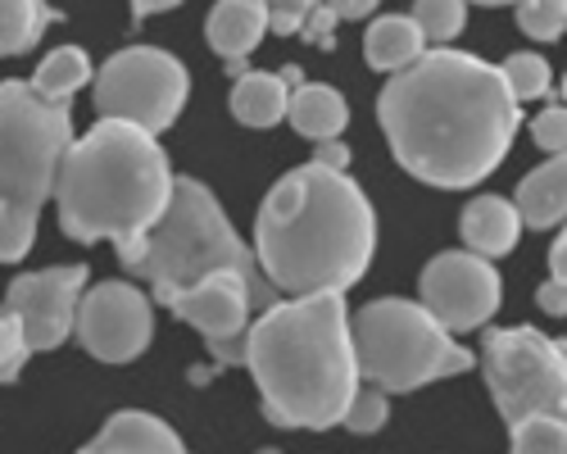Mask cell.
I'll return each instance as SVG.
<instances>
[{"label": "cell", "mask_w": 567, "mask_h": 454, "mask_svg": "<svg viewBox=\"0 0 567 454\" xmlns=\"http://www.w3.org/2000/svg\"><path fill=\"white\" fill-rule=\"evenodd\" d=\"M241 363L255 373L264 419L305 432L337 427L354 386L363 382L346 291H305L264 305V313L246 328Z\"/></svg>", "instance_id": "obj_3"}, {"label": "cell", "mask_w": 567, "mask_h": 454, "mask_svg": "<svg viewBox=\"0 0 567 454\" xmlns=\"http://www.w3.org/2000/svg\"><path fill=\"white\" fill-rule=\"evenodd\" d=\"M73 337L101 363H132L146 354L155 337V305L132 282H101L91 291L82 287L78 313H73Z\"/></svg>", "instance_id": "obj_10"}, {"label": "cell", "mask_w": 567, "mask_h": 454, "mask_svg": "<svg viewBox=\"0 0 567 454\" xmlns=\"http://www.w3.org/2000/svg\"><path fill=\"white\" fill-rule=\"evenodd\" d=\"M186 91H192V78H186L177 55L159 51V45H127L96 73V114L127 118L159 136L177 123Z\"/></svg>", "instance_id": "obj_9"}, {"label": "cell", "mask_w": 567, "mask_h": 454, "mask_svg": "<svg viewBox=\"0 0 567 454\" xmlns=\"http://www.w3.org/2000/svg\"><path fill=\"white\" fill-rule=\"evenodd\" d=\"M409 19L417 23V32L427 41L450 45L467 23V0H417Z\"/></svg>", "instance_id": "obj_25"}, {"label": "cell", "mask_w": 567, "mask_h": 454, "mask_svg": "<svg viewBox=\"0 0 567 454\" xmlns=\"http://www.w3.org/2000/svg\"><path fill=\"white\" fill-rule=\"evenodd\" d=\"M472 6H513V0H472Z\"/></svg>", "instance_id": "obj_37"}, {"label": "cell", "mask_w": 567, "mask_h": 454, "mask_svg": "<svg viewBox=\"0 0 567 454\" xmlns=\"http://www.w3.org/2000/svg\"><path fill=\"white\" fill-rule=\"evenodd\" d=\"M51 6L45 0H0V60L28 55L51 28Z\"/></svg>", "instance_id": "obj_21"}, {"label": "cell", "mask_w": 567, "mask_h": 454, "mask_svg": "<svg viewBox=\"0 0 567 454\" xmlns=\"http://www.w3.org/2000/svg\"><path fill=\"white\" fill-rule=\"evenodd\" d=\"M86 287V268L64 264V268H41V272H23L6 291V309L19 318L28 350H55L73 337V313H78V296Z\"/></svg>", "instance_id": "obj_13"}, {"label": "cell", "mask_w": 567, "mask_h": 454, "mask_svg": "<svg viewBox=\"0 0 567 454\" xmlns=\"http://www.w3.org/2000/svg\"><path fill=\"white\" fill-rule=\"evenodd\" d=\"M332 23H341L332 6H313L300 32H305V41H322V45H327V41H332Z\"/></svg>", "instance_id": "obj_31"}, {"label": "cell", "mask_w": 567, "mask_h": 454, "mask_svg": "<svg viewBox=\"0 0 567 454\" xmlns=\"http://www.w3.org/2000/svg\"><path fill=\"white\" fill-rule=\"evenodd\" d=\"M563 272H567V237L549 246V278H563Z\"/></svg>", "instance_id": "obj_36"}, {"label": "cell", "mask_w": 567, "mask_h": 454, "mask_svg": "<svg viewBox=\"0 0 567 454\" xmlns=\"http://www.w3.org/2000/svg\"><path fill=\"white\" fill-rule=\"evenodd\" d=\"M86 450L91 454H182V436L164 419L146 414V409H123Z\"/></svg>", "instance_id": "obj_15"}, {"label": "cell", "mask_w": 567, "mask_h": 454, "mask_svg": "<svg viewBox=\"0 0 567 454\" xmlns=\"http://www.w3.org/2000/svg\"><path fill=\"white\" fill-rule=\"evenodd\" d=\"M73 142L69 101L41 96L32 82H0V264L32 250L37 218L55 196V173Z\"/></svg>", "instance_id": "obj_6"}, {"label": "cell", "mask_w": 567, "mask_h": 454, "mask_svg": "<svg viewBox=\"0 0 567 454\" xmlns=\"http://www.w3.org/2000/svg\"><path fill=\"white\" fill-rule=\"evenodd\" d=\"M458 237L467 250L499 259L523 237V218H517L513 200H504V196H477V200H467V209L458 218Z\"/></svg>", "instance_id": "obj_14"}, {"label": "cell", "mask_w": 567, "mask_h": 454, "mask_svg": "<svg viewBox=\"0 0 567 454\" xmlns=\"http://www.w3.org/2000/svg\"><path fill=\"white\" fill-rule=\"evenodd\" d=\"M318 0H264V19H268V32L277 37H300L309 10Z\"/></svg>", "instance_id": "obj_29"}, {"label": "cell", "mask_w": 567, "mask_h": 454, "mask_svg": "<svg viewBox=\"0 0 567 454\" xmlns=\"http://www.w3.org/2000/svg\"><path fill=\"white\" fill-rule=\"evenodd\" d=\"M517 28L532 41H558L567 32V0H513Z\"/></svg>", "instance_id": "obj_26"}, {"label": "cell", "mask_w": 567, "mask_h": 454, "mask_svg": "<svg viewBox=\"0 0 567 454\" xmlns=\"http://www.w3.org/2000/svg\"><path fill=\"white\" fill-rule=\"evenodd\" d=\"M322 6H332L337 19H368L377 10V0H322Z\"/></svg>", "instance_id": "obj_34"}, {"label": "cell", "mask_w": 567, "mask_h": 454, "mask_svg": "<svg viewBox=\"0 0 567 454\" xmlns=\"http://www.w3.org/2000/svg\"><path fill=\"white\" fill-rule=\"evenodd\" d=\"M114 250L127 272H136L141 282H151L159 305L168 296L186 291L192 282L209 278V272H241L259 309L277 300V287L259 272L255 250L236 237L223 205L196 177H173V196H168L164 214L141 237H132Z\"/></svg>", "instance_id": "obj_5"}, {"label": "cell", "mask_w": 567, "mask_h": 454, "mask_svg": "<svg viewBox=\"0 0 567 454\" xmlns=\"http://www.w3.org/2000/svg\"><path fill=\"white\" fill-rule=\"evenodd\" d=\"M377 118L400 168L445 192L486 182L523 123L499 69L450 45L395 69L377 96Z\"/></svg>", "instance_id": "obj_1"}, {"label": "cell", "mask_w": 567, "mask_h": 454, "mask_svg": "<svg viewBox=\"0 0 567 454\" xmlns=\"http://www.w3.org/2000/svg\"><path fill=\"white\" fill-rule=\"evenodd\" d=\"M386 419H391L386 391L359 382L354 395H350V404H346V414H341V423H346L350 432H359V436H372V432H382V427H386Z\"/></svg>", "instance_id": "obj_27"}, {"label": "cell", "mask_w": 567, "mask_h": 454, "mask_svg": "<svg viewBox=\"0 0 567 454\" xmlns=\"http://www.w3.org/2000/svg\"><path fill=\"white\" fill-rule=\"evenodd\" d=\"M422 305L436 313V323L445 332H477L486 328L491 318L499 313L504 287H499V272L486 255L477 250H445L436 255L427 268H422Z\"/></svg>", "instance_id": "obj_11"}, {"label": "cell", "mask_w": 567, "mask_h": 454, "mask_svg": "<svg viewBox=\"0 0 567 454\" xmlns=\"http://www.w3.org/2000/svg\"><path fill=\"white\" fill-rule=\"evenodd\" d=\"M32 359L28 341H23V328H19V318L10 309H0V386L14 382L23 373V363Z\"/></svg>", "instance_id": "obj_28"}, {"label": "cell", "mask_w": 567, "mask_h": 454, "mask_svg": "<svg viewBox=\"0 0 567 454\" xmlns=\"http://www.w3.org/2000/svg\"><path fill=\"white\" fill-rule=\"evenodd\" d=\"M513 209L527 227H540V233L563 223V214H567V164H563V155H549L536 173L523 177Z\"/></svg>", "instance_id": "obj_17"}, {"label": "cell", "mask_w": 567, "mask_h": 454, "mask_svg": "<svg viewBox=\"0 0 567 454\" xmlns=\"http://www.w3.org/2000/svg\"><path fill=\"white\" fill-rule=\"evenodd\" d=\"M499 78H504V86L513 91V101L523 105V101H540V96H549L554 69H549L540 55L523 51V55H508V60L499 64Z\"/></svg>", "instance_id": "obj_24"}, {"label": "cell", "mask_w": 567, "mask_h": 454, "mask_svg": "<svg viewBox=\"0 0 567 454\" xmlns=\"http://www.w3.org/2000/svg\"><path fill=\"white\" fill-rule=\"evenodd\" d=\"M422 51H427V37L417 32V23L409 14H382L372 19L363 32V60L382 73H395L404 64H413Z\"/></svg>", "instance_id": "obj_19"}, {"label": "cell", "mask_w": 567, "mask_h": 454, "mask_svg": "<svg viewBox=\"0 0 567 454\" xmlns=\"http://www.w3.org/2000/svg\"><path fill=\"white\" fill-rule=\"evenodd\" d=\"M164 309H173L182 323H192L209 341L218 363H241L246 328H250V313L259 309V300L241 272H209V278L192 282L186 291L168 296Z\"/></svg>", "instance_id": "obj_12"}, {"label": "cell", "mask_w": 567, "mask_h": 454, "mask_svg": "<svg viewBox=\"0 0 567 454\" xmlns=\"http://www.w3.org/2000/svg\"><path fill=\"white\" fill-rule=\"evenodd\" d=\"M486 386L504 423L527 414H563L567 409V354L536 328L486 332Z\"/></svg>", "instance_id": "obj_8"}, {"label": "cell", "mask_w": 567, "mask_h": 454, "mask_svg": "<svg viewBox=\"0 0 567 454\" xmlns=\"http://www.w3.org/2000/svg\"><path fill=\"white\" fill-rule=\"evenodd\" d=\"M291 86L281 73H241L231 86V114L246 127H277L287 118Z\"/></svg>", "instance_id": "obj_20"}, {"label": "cell", "mask_w": 567, "mask_h": 454, "mask_svg": "<svg viewBox=\"0 0 567 454\" xmlns=\"http://www.w3.org/2000/svg\"><path fill=\"white\" fill-rule=\"evenodd\" d=\"M287 118L300 136L309 142H322V136H341L350 123V105L337 86L327 82H300L291 86V101H287Z\"/></svg>", "instance_id": "obj_18"}, {"label": "cell", "mask_w": 567, "mask_h": 454, "mask_svg": "<svg viewBox=\"0 0 567 454\" xmlns=\"http://www.w3.org/2000/svg\"><path fill=\"white\" fill-rule=\"evenodd\" d=\"M264 32H268L264 0H214L205 23V37L223 60H246L264 41Z\"/></svg>", "instance_id": "obj_16"}, {"label": "cell", "mask_w": 567, "mask_h": 454, "mask_svg": "<svg viewBox=\"0 0 567 454\" xmlns=\"http://www.w3.org/2000/svg\"><path fill=\"white\" fill-rule=\"evenodd\" d=\"M313 164H327V168H346V164H350V151H346V142H341V136H322V142H318V155H313Z\"/></svg>", "instance_id": "obj_33"}, {"label": "cell", "mask_w": 567, "mask_h": 454, "mask_svg": "<svg viewBox=\"0 0 567 454\" xmlns=\"http://www.w3.org/2000/svg\"><path fill=\"white\" fill-rule=\"evenodd\" d=\"M532 136H536V146H540L545 155H563V146H567V110H563V105L540 110V114L532 118Z\"/></svg>", "instance_id": "obj_30"}, {"label": "cell", "mask_w": 567, "mask_h": 454, "mask_svg": "<svg viewBox=\"0 0 567 454\" xmlns=\"http://www.w3.org/2000/svg\"><path fill=\"white\" fill-rule=\"evenodd\" d=\"M350 341H354L359 378L382 386L386 395L417 391L427 382L477 369V354L458 345L454 332H445L422 300L413 305V300L386 296V300L363 305L350 318Z\"/></svg>", "instance_id": "obj_7"}, {"label": "cell", "mask_w": 567, "mask_h": 454, "mask_svg": "<svg viewBox=\"0 0 567 454\" xmlns=\"http://www.w3.org/2000/svg\"><path fill=\"white\" fill-rule=\"evenodd\" d=\"M508 441L517 454H563L567 432H563V414H527L508 423Z\"/></svg>", "instance_id": "obj_23"}, {"label": "cell", "mask_w": 567, "mask_h": 454, "mask_svg": "<svg viewBox=\"0 0 567 454\" xmlns=\"http://www.w3.org/2000/svg\"><path fill=\"white\" fill-rule=\"evenodd\" d=\"M173 196V168L159 136L127 118H101L86 136H73L60 173L55 205L60 227L78 246L132 241L164 214Z\"/></svg>", "instance_id": "obj_4"}, {"label": "cell", "mask_w": 567, "mask_h": 454, "mask_svg": "<svg viewBox=\"0 0 567 454\" xmlns=\"http://www.w3.org/2000/svg\"><path fill=\"white\" fill-rule=\"evenodd\" d=\"M536 305H540V313L563 318V313H567V287H563V278H549V282L536 291Z\"/></svg>", "instance_id": "obj_32"}, {"label": "cell", "mask_w": 567, "mask_h": 454, "mask_svg": "<svg viewBox=\"0 0 567 454\" xmlns=\"http://www.w3.org/2000/svg\"><path fill=\"white\" fill-rule=\"evenodd\" d=\"M182 0H132V23H146L151 14H159V10H177Z\"/></svg>", "instance_id": "obj_35"}, {"label": "cell", "mask_w": 567, "mask_h": 454, "mask_svg": "<svg viewBox=\"0 0 567 454\" xmlns=\"http://www.w3.org/2000/svg\"><path fill=\"white\" fill-rule=\"evenodd\" d=\"M86 78H91V60H86L82 45H60V51H51L37 64L32 86L51 101H69L78 86H86Z\"/></svg>", "instance_id": "obj_22"}, {"label": "cell", "mask_w": 567, "mask_h": 454, "mask_svg": "<svg viewBox=\"0 0 567 454\" xmlns=\"http://www.w3.org/2000/svg\"><path fill=\"white\" fill-rule=\"evenodd\" d=\"M377 250V214L346 168L305 164L268 192L255 214L259 272L287 296L350 291Z\"/></svg>", "instance_id": "obj_2"}]
</instances>
